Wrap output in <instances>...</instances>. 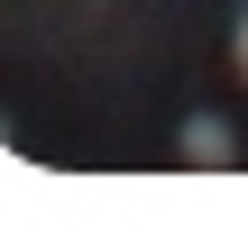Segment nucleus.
Wrapping results in <instances>:
<instances>
[{"mask_svg":"<svg viewBox=\"0 0 248 229\" xmlns=\"http://www.w3.org/2000/svg\"><path fill=\"white\" fill-rule=\"evenodd\" d=\"M184 165H230V129L202 110V119H184Z\"/></svg>","mask_w":248,"mask_h":229,"instance_id":"obj_1","label":"nucleus"},{"mask_svg":"<svg viewBox=\"0 0 248 229\" xmlns=\"http://www.w3.org/2000/svg\"><path fill=\"white\" fill-rule=\"evenodd\" d=\"M239 73H248V9H239Z\"/></svg>","mask_w":248,"mask_h":229,"instance_id":"obj_2","label":"nucleus"}]
</instances>
